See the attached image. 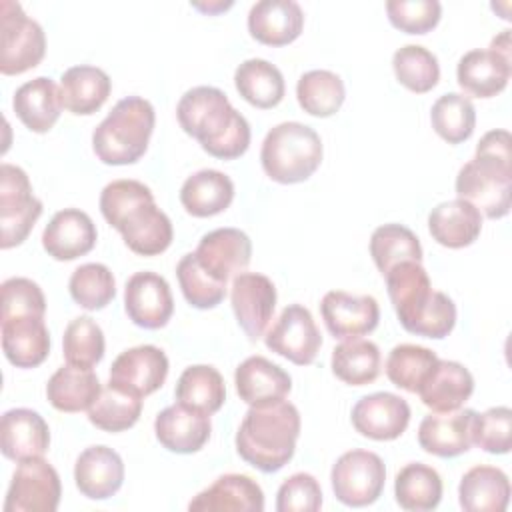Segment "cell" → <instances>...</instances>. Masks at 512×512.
Segmentation results:
<instances>
[{"label": "cell", "instance_id": "cell-1", "mask_svg": "<svg viewBox=\"0 0 512 512\" xmlns=\"http://www.w3.org/2000/svg\"><path fill=\"white\" fill-rule=\"evenodd\" d=\"M100 212L134 254L158 256L172 244L170 218L156 206L152 190L138 180L106 184L100 192Z\"/></svg>", "mask_w": 512, "mask_h": 512}, {"label": "cell", "instance_id": "cell-2", "mask_svg": "<svg viewBox=\"0 0 512 512\" xmlns=\"http://www.w3.org/2000/svg\"><path fill=\"white\" fill-rule=\"evenodd\" d=\"M180 128L198 140L204 152L220 160L240 158L250 146V124L214 86L184 92L176 106Z\"/></svg>", "mask_w": 512, "mask_h": 512}, {"label": "cell", "instance_id": "cell-3", "mask_svg": "<svg viewBox=\"0 0 512 512\" xmlns=\"http://www.w3.org/2000/svg\"><path fill=\"white\" fill-rule=\"evenodd\" d=\"M384 278L392 308L406 332L442 340L454 330L456 304L448 294L432 290L428 272L420 262H400Z\"/></svg>", "mask_w": 512, "mask_h": 512}, {"label": "cell", "instance_id": "cell-4", "mask_svg": "<svg viewBox=\"0 0 512 512\" xmlns=\"http://www.w3.org/2000/svg\"><path fill=\"white\" fill-rule=\"evenodd\" d=\"M458 198L474 204L490 220L510 212L512 192V138L508 130L486 132L474 156L458 170Z\"/></svg>", "mask_w": 512, "mask_h": 512}, {"label": "cell", "instance_id": "cell-5", "mask_svg": "<svg viewBox=\"0 0 512 512\" xmlns=\"http://www.w3.org/2000/svg\"><path fill=\"white\" fill-rule=\"evenodd\" d=\"M300 426V412L288 400L250 406L236 432V452L260 472H278L296 452Z\"/></svg>", "mask_w": 512, "mask_h": 512}, {"label": "cell", "instance_id": "cell-6", "mask_svg": "<svg viewBox=\"0 0 512 512\" xmlns=\"http://www.w3.org/2000/svg\"><path fill=\"white\" fill-rule=\"evenodd\" d=\"M154 122V106L146 98L126 96L118 100L92 134L94 154L108 166L138 162L148 150Z\"/></svg>", "mask_w": 512, "mask_h": 512}, {"label": "cell", "instance_id": "cell-7", "mask_svg": "<svg viewBox=\"0 0 512 512\" xmlns=\"http://www.w3.org/2000/svg\"><path fill=\"white\" fill-rule=\"evenodd\" d=\"M322 154V140L314 128L302 122H282L268 130L260 148V162L270 180L298 184L318 170Z\"/></svg>", "mask_w": 512, "mask_h": 512}, {"label": "cell", "instance_id": "cell-8", "mask_svg": "<svg viewBox=\"0 0 512 512\" xmlns=\"http://www.w3.org/2000/svg\"><path fill=\"white\" fill-rule=\"evenodd\" d=\"M46 54V34L18 2L0 4V72L24 74L36 68Z\"/></svg>", "mask_w": 512, "mask_h": 512}, {"label": "cell", "instance_id": "cell-9", "mask_svg": "<svg viewBox=\"0 0 512 512\" xmlns=\"http://www.w3.org/2000/svg\"><path fill=\"white\" fill-rule=\"evenodd\" d=\"M42 214V202L32 194L28 174L14 164L0 166V246L22 244Z\"/></svg>", "mask_w": 512, "mask_h": 512}, {"label": "cell", "instance_id": "cell-10", "mask_svg": "<svg viewBox=\"0 0 512 512\" xmlns=\"http://www.w3.org/2000/svg\"><path fill=\"white\" fill-rule=\"evenodd\" d=\"M334 496L352 508L374 504L386 482V466L376 452L350 450L344 452L330 472Z\"/></svg>", "mask_w": 512, "mask_h": 512}, {"label": "cell", "instance_id": "cell-11", "mask_svg": "<svg viewBox=\"0 0 512 512\" xmlns=\"http://www.w3.org/2000/svg\"><path fill=\"white\" fill-rule=\"evenodd\" d=\"M62 484L56 468L40 458L18 462L6 492L4 512H54L60 504Z\"/></svg>", "mask_w": 512, "mask_h": 512}, {"label": "cell", "instance_id": "cell-12", "mask_svg": "<svg viewBox=\"0 0 512 512\" xmlns=\"http://www.w3.org/2000/svg\"><path fill=\"white\" fill-rule=\"evenodd\" d=\"M264 342L272 352L292 364L308 366L320 352L322 336L308 308L302 304H288L266 332Z\"/></svg>", "mask_w": 512, "mask_h": 512}, {"label": "cell", "instance_id": "cell-13", "mask_svg": "<svg viewBox=\"0 0 512 512\" xmlns=\"http://www.w3.org/2000/svg\"><path fill=\"white\" fill-rule=\"evenodd\" d=\"M230 302L238 326L256 342L264 336L276 308V288L272 280L258 272H242L232 278Z\"/></svg>", "mask_w": 512, "mask_h": 512}, {"label": "cell", "instance_id": "cell-14", "mask_svg": "<svg viewBox=\"0 0 512 512\" xmlns=\"http://www.w3.org/2000/svg\"><path fill=\"white\" fill-rule=\"evenodd\" d=\"M168 368V356L162 348L142 344L128 348L116 356L110 368L108 382L144 398L162 388L168 376Z\"/></svg>", "mask_w": 512, "mask_h": 512}, {"label": "cell", "instance_id": "cell-15", "mask_svg": "<svg viewBox=\"0 0 512 512\" xmlns=\"http://www.w3.org/2000/svg\"><path fill=\"white\" fill-rule=\"evenodd\" d=\"M352 426L358 434L388 442L400 438L410 424V406L408 402L392 392H374L362 396L350 414Z\"/></svg>", "mask_w": 512, "mask_h": 512}, {"label": "cell", "instance_id": "cell-16", "mask_svg": "<svg viewBox=\"0 0 512 512\" xmlns=\"http://www.w3.org/2000/svg\"><path fill=\"white\" fill-rule=\"evenodd\" d=\"M124 310L128 318L146 330L168 324L174 312V298L168 282L156 272H136L124 288Z\"/></svg>", "mask_w": 512, "mask_h": 512}, {"label": "cell", "instance_id": "cell-17", "mask_svg": "<svg viewBox=\"0 0 512 512\" xmlns=\"http://www.w3.org/2000/svg\"><path fill=\"white\" fill-rule=\"evenodd\" d=\"M320 314L334 338L350 340L376 330L380 320V306L374 296L348 294L344 290H330L320 302Z\"/></svg>", "mask_w": 512, "mask_h": 512}, {"label": "cell", "instance_id": "cell-18", "mask_svg": "<svg viewBox=\"0 0 512 512\" xmlns=\"http://www.w3.org/2000/svg\"><path fill=\"white\" fill-rule=\"evenodd\" d=\"M194 254L206 272L228 284L230 278H236L248 268L252 242L238 228H216L200 238Z\"/></svg>", "mask_w": 512, "mask_h": 512}, {"label": "cell", "instance_id": "cell-19", "mask_svg": "<svg viewBox=\"0 0 512 512\" xmlns=\"http://www.w3.org/2000/svg\"><path fill=\"white\" fill-rule=\"evenodd\" d=\"M474 410L434 412L422 418L418 426V444L424 452L438 458H456L472 446Z\"/></svg>", "mask_w": 512, "mask_h": 512}, {"label": "cell", "instance_id": "cell-20", "mask_svg": "<svg viewBox=\"0 0 512 512\" xmlns=\"http://www.w3.org/2000/svg\"><path fill=\"white\" fill-rule=\"evenodd\" d=\"M210 414L188 408L180 402L164 408L154 420L156 440L170 452L194 454L210 440Z\"/></svg>", "mask_w": 512, "mask_h": 512}, {"label": "cell", "instance_id": "cell-21", "mask_svg": "<svg viewBox=\"0 0 512 512\" xmlns=\"http://www.w3.org/2000/svg\"><path fill=\"white\" fill-rule=\"evenodd\" d=\"M98 232L92 218L78 208H64L52 216L42 232V246L54 260H76L96 244Z\"/></svg>", "mask_w": 512, "mask_h": 512}, {"label": "cell", "instance_id": "cell-22", "mask_svg": "<svg viewBox=\"0 0 512 512\" xmlns=\"http://www.w3.org/2000/svg\"><path fill=\"white\" fill-rule=\"evenodd\" d=\"M0 446L2 454L14 462L40 458L50 446V428L36 410H6L0 424Z\"/></svg>", "mask_w": 512, "mask_h": 512}, {"label": "cell", "instance_id": "cell-23", "mask_svg": "<svg viewBox=\"0 0 512 512\" xmlns=\"http://www.w3.org/2000/svg\"><path fill=\"white\" fill-rule=\"evenodd\" d=\"M74 482L82 496L106 500L122 488L124 462L116 450L104 444L90 446L76 458Z\"/></svg>", "mask_w": 512, "mask_h": 512}, {"label": "cell", "instance_id": "cell-24", "mask_svg": "<svg viewBox=\"0 0 512 512\" xmlns=\"http://www.w3.org/2000/svg\"><path fill=\"white\" fill-rule=\"evenodd\" d=\"M236 392L248 406L280 402L292 390L290 374L264 356L246 358L234 372Z\"/></svg>", "mask_w": 512, "mask_h": 512}, {"label": "cell", "instance_id": "cell-25", "mask_svg": "<svg viewBox=\"0 0 512 512\" xmlns=\"http://www.w3.org/2000/svg\"><path fill=\"white\" fill-rule=\"evenodd\" d=\"M304 28V12L294 0H260L248 12L250 36L266 46H286Z\"/></svg>", "mask_w": 512, "mask_h": 512}, {"label": "cell", "instance_id": "cell-26", "mask_svg": "<svg viewBox=\"0 0 512 512\" xmlns=\"http://www.w3.org/2000/svg\"><path fill=\"white\" fill-rule=\"evenodd\" d=\"M188 510L202 512H262L264 492L256 480L246 474H224L208 488L198 492Z\"/></svg>", "mask_w": 512, "mask_h": 512}, {"label": "cell", "instance_id": "cell-27", "mask_svg": "<svg viewBox=\"0 0 512 512\" xmlns=\"http://www.w3.org/2000/svg\"><path fill=\"white\" fill-rule=\"evenodd\" d=\"M472 392L474 376L470 370L460 362L438 358L416 394L432 412H452L462 408Z\"/></svg>", "mask_w": 512, "mask_h": 512}, {"label": "cell", "instance_id": "cell-28", "mask_svg": "<svg viewBox=\"0 0 512 512\" xmlns=\"http://www.w3.org/2000/svg\"><path fill=\"white\" fill-rule=\"evenodd\" d=\"M12 108L28 130L44 134L54 128L64 108L60 86L48 76L28 80L14 92Z\"/></svg>", "mask_w": 512, "mask_h": 512}, {"label": "cell", "instance_id": "cell-29", "mask_svg": "<svg viewBox=\"0 0 512 512\" xmlns=\"http://www.w3.org/2000/svg\"><path fill=\"white\" fill-rule=\"evenodd\" d=\"M458 86L476 98L500 94L510 80V58L486 48L466 52L456 66Z\"/></svg>", "mask_w": 512, "mask_h": 512}, {"label": "cell", "instance_id": "cell-30", "mask_svg": "<svg viewBox=\"0 0 512 512\" xmlns=\"http://www.w3.org/2000/svg\"><path fill=\"white\" fill-rule=\"evenodd\" d=\"M428 230L444 248H466L474 244L482 232V214L474 204L462 198L446 200L428 214Z\"/></svg>", "mask_w": 512, "mask_h": 512}, {"label": "cell", "instance_id": "cell-31", "mask_svg": "<svg viewBox=\"0 0 512 512\" xmlns=\"http://www.w3.org/2000/svg\"><path fill=\"white\" fill-rule=\"evenodd\" d=\"M2 350L16 368H36L50 354V332L44 318L20 316L2 320Z\"/></svg>", "mask_w": 512, "mask_h": 512}, {"label": "cell", "instance_id": "cell-32", "mask_svg": "<svg viewBox=\"0 0 512 512\" xmlns=\"http://www.w3.org/2000/svg\"><path fill=\"white\" fill-rule=\"evenodd\" d=\"M110 90V76L102 68L90 64L72 66L60 78L62 104L76 116L96 114L108 100Z\"/></svg>", "mask_w": 512, "mask_h": 512}, {"label": "cell", "instance_id": "cell-33", "mask_svg": "<svg viewBox=\"0 0 512 512\" xmlns=\"http://www.w3.org/2000/svg\"><path fill=\"white\" fill-rule=\"evenodd\" d=\"M458 502L466 512H504L510 502V480L496 466H474L458 484Z\"/></svg>", "mask_w": 512, "mask_h": 512}, {"label": "cell", "instance_id": "cell-34", "mask_svg": "<svg viewBox=\"0 0 512 512\" xmlns=\"http://www.w3.org/2000/svg\"><path fill=\"white\" fill-rule=\"evenodd\" d=\"M234 200V182L220 170H198L180 188V202L190 216L208 218L224 212Z\"/></svg>", "mask_w": 512, "mask_h": 512}, {"label": "cell", "instance_id": "cell-35", "mask_svg": "<svg viewBox=\"0 0 512 512\" xmlns=\"http://www.w3.org/2000/svg\"><path fill=\"white\" fill-rule=\"evenodd\" d=\"M102 392V384L92 368H80L66 364L58 368L48 384L46 398L60 412H82L88 410Z\"/></svg>", "mask_w": 512, "mask_h": 512}, {"label": "cell", "instance_id": "cell-36", "mask_svg": "<svg viewBox=\"0 0 512 512\" xmlns=\"http://www.w3.org/2000/svg\"><path fill=\"white\" fill-rule=\"evenodd\" d=\"M234 86L248 104L260 110L278 106L286 92L282 72L264 58L244 60L234 72Z\"/></svg>", "mask_w": 512, "mask_h": 512}, {"label": "cell", "instance_id": "cell-37", "mask_svg": "<svg viewBox=\"0 0 512 512\" xmlns=\"http://www.w3.org/2000/svg\"><path fill=\"white\" fill-rule=\"evenodd\" d=\"M394 496L404 510H434L442 500V478L432 466L422 462H410L396 474Z\"/></svg>", "mask_w": 512, "mask_h": 512}, {"label": "cell", "instance_id": "cell-38", "mask_svg": "<svg viewBox=\"0 0 512 512\" xmlns=\"http://www.w3.org/2000/svg\"><path fill=\"white\" fill-rule=\"evenodd\" d=\"M176 400L204 414H214L226 400L222 374L208 364L188 366L176 382Z\"/></svg>", "mask_w": 512, "mask_h": 512}, {"label": "cell", "instance_id": "cell-39", "mask_svg": "<svg viewBox=\"0 0 512 512\" xmlns=\"http://www.w3.org/2000/svg\"><path fill=\"white\" fill-rule=\"evenodd\" d=\"M380 350L374 342L350 338L332 350V372L350 386L372 384L380 374Z\"/></svg>", "mask_w": 512, "mask_h": 512}, {"label": "cell", "instance_id": "cell-40", "mask_svg": "<svg viewBox=\"0 0 512 512\" xmlns=\"http://www.w3.org/2000/svg\"><path fill=\"white\" fill-rule=\"evenodd\" d=\"M296 98L306 114L328 118L342 108L346 88L338 74L330 70H310L300 76L296 84Z\"/></svg>", "mask_w": 512, "mask_h": 512}, {"label": "cell", "instance_id": "cell-41", "mask_svg": "<svg viewBox=\"0 0 512 512\" xmlns=\"http://www.w3.org/2000/svg\"><path fill=\"white\" fill-rule=\"evenodd\" d=\"M142 414V398L126 392L114 384H106L88 408V420L92 426L104 432H124L132 428Z\"/></svg>", "mask_w": 512, "mask_h": 512}, {"label": "cell", "instance_id": "cell-42", "mask_svg": "<svg viewBox=\"0 0 512 512\" xmlns=\"http://www.w3.org/2000/svg\"><path fill=\"white\" fill-rule=\"evenodd\" d=\"M434 132L448 144L468 140L476 128V108L472 100L460 92L442 94L430 110Z\"/></svg>", "mask_w": 512, "mask_h": 512}, {"label": "cell", "instance_id": "cell-43", "mask_svg": "<svg viewBox=\"0 0 512 512\" xmlns=\"http://www.w3.org/2000/svg\"><path fill=\"white\" fill-rule=\"evenodd\" d=\"M370 256L384 276L400 262H422V246L418 236L402 224L378 226L370 236Z\"/></svg>", "mask_w": 512, "mask_h": 512}, {"label": "cell", "instance_id": "cell-44", "mask_svg": "<svg viewBox=\"0 0 512 512\" xmlns=\"http://www.w3.org/2000/svg\"><path fill=\"white\" fill-rule=\"evenodd\" d=\"M436 362V352L426 346L398 344L388 354L386 376L394 386L416 394Z\"/></svg>", "mask_w": 512, "mask_h": 512}, {"label": "cell", "instance_id": "cell-45", "mask_svg": "<svg viewBox=\"0 0 512 512\" xmlns=\"http://www.w3.org/2000/svg\"><path fill=\"white\" fill-rule=\"evenodd\" d=\"M396 80L416 94L430 92L440 80L438 58L420 44H406L392 56Z\"/></svg>", "mask_w": 512, "mask_h": 512}, {"label": "cell", "instance_id": "cell-46", "mask_svg": "<svg viewBox=\"0 0 512 512\" xmlns=\"http://www.w3.org/2000/svg\"><path fill=\"white\" fill-rule=\"evenodd\" d=\"M68 290L80 308L102 310L116 296V280L106 264L88 262L72 272Z\"/></svg>", "mask_w": 512, "mask_h": 512}, {"label": "cell", "instance_id": "cell-47", "mask_svg": "<svg viewBox=\"0 0 512 512\" xmlns=\"http://www.w3.org/2000/svg\"><path fill=\"white\" fill-rule=\"evenodd\" d=\"M176 278L186 302L198 310L216 308L226 296V282L216 280L202 268L194 252L180 258L176 266Z\"/></svg>", "mask_w": 512, "mask_h": 512}, {"label": "cell", "instance_id": "cell-48", "mask_svg": "<svg viewBox=\"0 0 512 512\" xmlns=\"http://www.w3.org/2000/svg\"><path fill=\"white\" fill-rule=\"evenodd\" d=\"M104 348V332L90 316H78L68 322L62 336V352L68 364L94 368L102 360Z\"/></svg>", "mask_w": 512, "mask_h": 512}, {"label": "cell", "instance_id": "cell-49", "mask_svg": "<svg viewBox=\"0 0 512 512\" xmlns=\"http://www.w3.org/2000/svg\"><path fill=\"white\" fill-rule=\"evenodd\" d=\"M472 444L488 454H508L512 444V410L494 406L472 420Z\"/></svg>", "mask_w": 512, "mask_h": 512}, {"label": "cell", "instance_id": "cell-50", "mask_svg": "<svg viewBox=\"0 0 512 512\" xmlns=\"http://www.w3.org/2000/svg\"><path fill=\"white\" fill-rule=\"evenodd\" d=\"M386 14L400 32L426 34L438 26L442 4L438 0H388Z\"/></svg>", "mask_w": 512, "mask_h": 512}, {"label": "cell", "instance_id": "cell-51", "mask_svg": "<svg viewBox=\"0 0 512 512\" xmlns=\"http://www.w3.org/2000/svg\"><path fill=\"white\" fill-rule=\"evenodd\" d=\"M46 298L36 282L30 278L14 276L2 282V316L0 320L38 316L44 318Z\"/></svg>", "mask_w": 512, "mask_h": 512}, {"label": "cell", "instance_id": "cell-52", "mask_svg": "<svg viewBox=\"0 0 512 512\" xmlns=\"http://www.w3.org/2000/svg\"><path fill=\"white\" fill-rule=\"evenodd\" d=\"M322 508V488L308 472H296L286 478L276 494L278 512H316Z\"/></svg>", "mask_w": 512, "mask_h": 512}, {"label": "cell", "instance_id": "cell-53", "mask_svg": "<svg viewBox=\"0 0 512 512\" xmlns=\"http://www.w3.org/2000/svg\"><path fill=\"white\" fill-rule=\"evenodd\" d=\"M490 50L510 58V30H502L492 42H490Z\"/></svg>", "mask_w": 512, "mask_h": 512}, {"label": "cell", "instance_id": "cell-54", "mask_svg": "<svg viewBox=\"0 0 512 512\" xmlns=\"http://www.w3.org/2000/svg\"><path fill=\"white\" fill-rule=\"evenodd\" d=\"M190 6L204 14H218V12L228 10L232 6V2H192Z\"/></svg>", "mask_w": 512, "mask_h": 512}]
</instances>
